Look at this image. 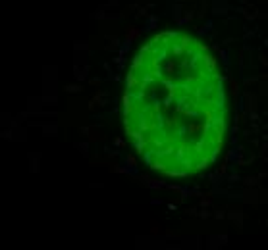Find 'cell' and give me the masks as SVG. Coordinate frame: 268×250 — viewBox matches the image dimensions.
Returning <instances> with one entry per match:
<instances>
[{"instance_id": "6da1fadb", "label": "cell", "mask_w": 268, "mask_h": 250, "mask_svg": "<svg viewBox=\"0 0 268 250\" xmlns=\"http://www.w3.org/2000/svg\"><path fill=\"white\" fill-rule=\"evenodd\" d=\"M124 125L153 169L185 177L216 160L226 135V94L216 62L197 39L160 33L135 56Z\"/></svg>"}]
</instances>
